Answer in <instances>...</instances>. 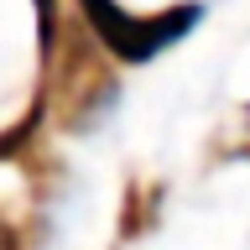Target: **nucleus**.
<instances>
[{
	"label": "nucleus",
	"mask_w": 250,
	"mask_h": 250,
	"mask_svg": "<svg viewBox=\"0 0 250 250\" xmlns=\"http://www.w3.org/2000/svg\"><path fill=\"white\" fill-rule=\"evenodd\" d=\"M83 11H89V21H94V37H104V47H115V52L130 58V62H146L151 52L172 47L198 21V5H188V11H177V16H151V21L120 11V5H109V0H83Z\"/></svg>",
	"instance_id": "obj_1"
},
{
	"label": "nucleus",
	"mask_w": 250,
	"mask_h": 250,
	"mask_svg": "<svg viewBox=\"0 0 250 250\" xmlns=\"http://www.w3.org/2000/svg\"><path fill=\"white\" fill-rule=\"evenodd\" d=\"M0 250H16V240H11V229L0 224Z\"/></svg>",
	"instance_id": "obj_2"
}]
</instances>
